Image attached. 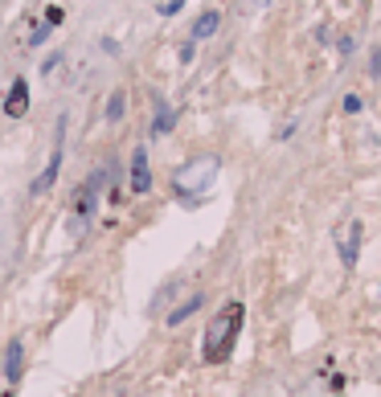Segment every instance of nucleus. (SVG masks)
<instances>
[{
    "label": "nucleus",
    "instance_id": "12",
    "mask_svg": "<svg viewBox=\"0 0 381 397\" xmlns=\"http://www.w3.org/2000/svg\"><path fill=\"white\" fill-rule=\"evenodd\" d=\"M340 111H345V115H361L365 99H361V95H345V99H340Z\"/></svg>",
    "mask_w": 381,
    "mask_h": 397
},
{
    "label": "nucleus",
    "instance_id": "7",
    "mask_svg": "<svg viewBox=\"0 0 381 397\" xmlns=\"http://www.w3.org/2000/svg\"><path fill=\"white\" fill-rule=\"evenodd\" d=\"M152 189V168H148V152L135 148L132 156V193H148Z\"/></svg>",
    "mask_w": 381,
    "mask_h": 397
},
{
    "label": "nucleus",
    "instance_id": "8",
    "mask_svg": "<svg viewBox=\"0 0 381 397\" xmlns=\"http://www.w3.org/2000/svg\"><path fill=\"white\" fill-rule=\"evenodd\" d=\"M217 29H221V13H217V9H205V13H201V17L193 21L189 37H193V41H209V37H214Z\"/></svg>",
    "mask_w": 381,
    "mask_h": 397
},
{
    "label": "nucleus",
    "instance_id": "2",
    "mask_svg": "<svg viewBox=\"0 0 381 397\" xmlns=\"http://www.w3.org/2000/svg\"><path fill=\"white\" fill-rule=\"evenodd\" d=\"M217 172H221V160H217V156H197V160H189V164L177 172V193L189 197V205H197V197L217 181Z\"/></svg>",
    "mask_w": 381,
    "mask_h": 397
},
{
    "label": "nucleus",
    "instance_id": "11",
    "mask_svg": "<svg viewBox=\"0 0 381 397\" xmlns=\"http://www.w3.org/2000/svg\"><path fill=\"white\" fill-rule=\"evenodd\" d=\"M123 111H127V95H123V90H115V95L107 99V119H111V123H119V119H123Z\"/></svg>",
    "mask_w": 381,
    "mask_h": 397
},
{
    "label": "nucleus",
    "instance_id": "13",
    "mask_svg": "<svg viewBox=\"0 0 381 397\" xmlns=\"http://www.w3.org/2000/svg\"><path fill=\"white\" fill-rule=\"evenodd\" d=\"M50 21H41V25H33V33H29V46H46V41H50Z\"/></svg>",
    "mask_w": 381,
    "mask_h": 397
},
{
    "label": "nucleus",
    "instance_id": "15",
    "mask_svg": "<svg viewBox=\"0 0 381 397\" xmlns=\"http://www.w3.org/2000/svg\"><path fill=\"white\" fill-rule=\"evenodd\" d=\"M181 9H184V0H165V4L156 9V13H160V17H177Z\"/></svg>",
    "mask_w": 381,
    "mask_h": 397
},
{
    "label": "nucleus",
    "instance_id": "18",
    "mask_svg": "<svg viewBox=\"0 0 381 397\" xmlns=\"http://www.w3.org/2000/svg\"><path fill=\"white\" fill-rule=\"evenodd\" d=\"M336 50H340V53L348 58V53H353V37H340V41H336Z\"/></svg>",
    "mask_w": 381,
    "mask_h": 397
},
{
    "label": "nucleus",
    "instance_id": "6",
    "mask_svg": "<svg viewBox=\"0 0 381 397\" xmlns=\"http://www.w3.org/2000/svg\"><path fill=\"white\" fill-rule=\"evenodd\" d=\"M58 172H62V139L53 144V152H50V164L41 168V176L33 181V193H50V189H53V181H58Z\"/></svg>",
    "mask_w": 381,
    "mask_h": 397
},
{
    "label": "nucleus",
    "instance_id": "17",
    "mask_svg": "<svg viewBox=\"0 0 381 397\" xmlns=\"http://www.w3.org/2000/svg\"><path fill=\"white\" fill-rule=\"evenodd\" d=\"M46 21H50V25H62V9H58V4H53L50 13H46Z\"/></svg>",
    "mask_w": 381,
    "mask_h": 397
},
{
    "label": "nucleus",
    "instance_id": "10",
    "mask_svg": "<svg viewBox=\"0 0 381 397\" xmlns=\"http://www.w3.org/2000/svg\"><path fill=\"white\" fill-rule=\"evenodd\" d=\"M201 307H205V295H189V299L181 303V307H177V312H168V328L184 324V319H189V315H197Z\"/></svg>",
    "mask_w": 381,
    "mask_h": 397
},
{
    "label": "nucleus",
    "instance_id": "5",
    "mask_svg": "<svg viewBox=\"0 0 381 397\" xmlns=\"http://www.w3.org/2000/svg\"><path fill=\"white\" fill-rule=\"evenodd\" d=\"M25 111H29V83H25V78H17V83L9 86V99H4V115L21 119Z\"/></svg>",
    "mask_w": 381,
    "mask_h": 397
},
{
    "label": "nucleus",
    "instance_id": "1",
    "mask_svg": "<svg viewBox=\"0 0 381 397\" xmlns=\"http://www.w3.org/2000/svg\"><path fill=\"white\" fill-rule=\"evenodd\" d=\"M242 319H246V303H242V299H230V303L214 315V324L205 328V344H201L205 364L230 361L234 344H238V332H242Z\"/></svg>",
    "mask_w": 381,
    "mask_h": 397
},
{
    "label": "nucleus",
    "instance_id": "19",
    "mask_svg": "<svg viewBox=\"0 0 381 397\" xmlns=\"http://www.w3.org/2000/svg\"><path fill=\"white\" fill-rule=\"evenodd\" d=\"M254 4H259V9H266V4H271V0H254Z\"/></svg>",
    "mask_w": 381,
    "mask_h": 397
},
{
    "label": "nucleus",
    "instance_id": "4",
    "mask_svg": "<svg viewBox=\"0 0 381 397\" xmlns=\"http://www.w3.org/2000/svg\"><path fill=\"white\" fill-rule=\"evenodd\" d=\"M0 369H4V381H9V385L21 381V373H25V344H21V340H9L4 356H0Z\"/></svg>",
    "mask_w": 381,
    "mask_h": 397
},
{
    "label": "nucleus",
    "instance_id": "14",
    "mask_svg": "<svg viewBox=\"0 0 381 397\" xmlns=\"http://www.w3.org/2000/svg\"><path fill=\"white\" fill-rule=\"evenodd\" d=\"M369 78H373V83L381 78V41L373 46V53H369Z\"/></svg>",
    "mask_w": 381,
    "mask_h": 397
},
{
    "label": "nucleus",
    "instance_id": "16",
    "mask_svg": "<svg viewBox=\"0 0 381 397\" xmlns=\"http://www.w3.org/2000/svg\"><path fill=\"white\" fill-rule=\"evenodd\" d=\"M193 53H197V41L189 37V41H184V46H181V62H193Z\"/></svg>",
    "mask_w": 381,
    "mask_h": 397
},
{
    "label": "nucleus",
    "instance_id": "9",
    "mask_svg": "<svg viewBox=\"0 0 381 397\" xmlns=\"http://www.w3.org/2000/svg\"><path fill=\"white\" fill-rule=\"evenodd\" d=\"M177 127V111H172V102H156V115H152V135H168Z\"/></svg>",
    "mask_w": 381,
    "mask_h": 397
},
{
    "label": "nucleus",
    "instance_id": "3",
    "mask_svg": "<svg viewBox=\"0 0 381 397\" xmlns=\"http://www.w3.org/2000/svg\"><path fill=\"white\" fill-rule=\"evenodd\" d=\"M361 242H365V226L361 221H348L345 230H340V238H336V254H340L345 270H353V266L361 263Z\"/></svg>",
    "mask_w": 381,
    "mask_h": 397
}]
</instances>
